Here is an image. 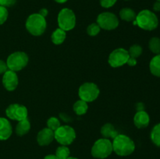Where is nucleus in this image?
<instances>
[{
	"label": "nucleus",
	"mask_w": 160,
	"mask_h": 159,
	"mask_svg": "<svg viewBox=\"0 0 160 159\" xmlns=\"http://www.w3.org/2000/svg\"><path fill=\"white\" fill-rule=\"evenodd\" d=\"M8 10L4 6H0V25L3 24L8 18Z\"/></svg>",
	"instance_id": "cd10ccee"
},
{
	"label": "nucleus",
	"mask_w": 160,
	"mask_h": 159,
	"mask_svg": "<svg viewBox=\"0 0 160 159\" xmlns=\"http://www.w3.org/2000/svg\"><path fill=\"white\" fill-rule=\"evenodd\" d=\"M112 150L119 156H128L135 150L134 142L129 137L118 134L112 142Z\"/></svg>",
	"instance_id": "f257e3e1"
},
{
	"label": "nucleus",
	"mask_w": 160,
	"mask_h": 159,
	"mask_svg": "<svg viewBox=\"0 0 160 159\" xmlns=\"http://www.w3.org/2000/svg\"><path fill=\"white\" fill-rule=\"evenodd\" d=\"M128 53H129L130 57L137 59L138 57H139L142 55V48L138 45H134L128 50Z\"/></svg>",
	"instance_id": "393cba45"
},
{
	"label": "nucleus",
	"mask_w": 160,
	"mask_h": 159,
	"mask_svg": "<svg viewBox=\"0 0 160 159\" xmlns=\"http://www.w3.org/2000/svg\"><path fill=\"white\" fill-rule=\"evenodd\" d=\"M150 117L148 114L144 111H139L136 112L134 117V123L138 128L147 127L149 124Z\"/></svg>",
	"instance_id": "2eb2a0df"
},
{
	"label": "nucleus",
	"mask_w": 160,
	"mask_h": 159,
	"mask_svg": "<svg viewBox=\"0 0 160 159\" xmlns=\"http://www.w3.org/2000/svg\"><path fill=\"white\" fill-rule=\"evenodd\" d=\"M99 93L100 90L98 86L94 83H84L80 87L78 90V95L81 100H83L87 103L96 100Z\"/></svg>",
	"instance_id": "6e6552de"
},
{
	"label": "nucleus",
	"mask_w": 160,
	"mask_h": 159,
	"mask_svg": "<svg viewBox=\"0 0 160 159\" xmlns=\"http://www.w3.org/2000/svg\"><path fill=\"white\" fill-rule=\"evenodd\" d=\"M29 58L23 51H16L9 55L6 60V65L9 70L13 72L20 71L28 65Z\"/></svg>",
	"instance_id": "39448f33"
},
{
	"label": "nucleus",
	"mask_w": 160,
	"mask_h": 159,
	"mask_svg": "<svg viewBox=\"0 0 160 159\" xmlns=\"http://www.w3.org/2000/svg\"><path fill=\"white\" fill-rule=\"evenodd\" d=\"M7 70L8 67L6 65V62L0 59V74H4Z\"/></svg>",
	"instance_id": "7c9ffc66"
},
{
	"label": "nucleus",
	"mask_w": 160,
	"mask_h": 159,
	"mask_svg": "<svg viewBox=\"0 0 160 159\" xmlns=\"http://www.w3.org/2000/svg\"><path fill=\"white\" fill-rule=\"evenodd\" d=\"M17 0H0V6L4 7H11L16 3Z\"/></svg>",
	"instance_id": "c756f323"
},
{
	"label": "nucleus",
	"mask_w": 160,
	"mask_h": 159,
	"mask_svg": "<svg viewBox=\"0 0 160 159\" xmlns=\"http://www.w3.org/2000/svg\"><path fill=\"white\" fill-rule=\"evenodd\" d=\"M157 1H159V2H160V0H157Z\"/></svg>",
	"instance_id": "ea45409f"
},
{
	"label": "nucleus",
	"mask_w": 160,
	"mask_h": 159,
	"mask_svg": "<svg viewBox=\"0 0 160 159\" xmlns=\"http://www.w3.org/2000/svg\"><path fill=\"white\" fill-rule=\"evenodd\" d=\"M153 10L156 12H159L160 11V2L156 1L153 5Z\"/></svg>",
	"instance_id": "72a5a7b5"
},
{
	"label": "nucleus",
	"mask_w": 160,
	"mask_h": 159,
	"mask_svg": "<svg viewBox=\"0 0 160 159\" xmlns=\"http://www.w3.org/2000/svg\"><path fill=\"white\" fill-rule=\"evenodd\" d=\"M66 159H78V158H77V157H68Z\"/></svg>",
	"instance_id": "58836bf2"
},
{
	"label": "nucleus",
	"mask_w": 160,
	"mask_h": 159,
	"mask_svg": "<svg viewBox=\"0 0 160 159\" xmlns=\"http://www.w3.org/2000/svg\"><path fill=\"white\" fill-rule=\"evenodd\" d=\"M30 129H31V123L27 118L18 122L17 126H16V133L20 137H22L28 133Z\"/></svg>",
	"instance_id": "dca6fc26"
},
{
	"label": "nucleus",
	"mask_w": 160,
	"mask_h": 159,
	"mask_svg": "<svg viewBox=\"0 0 160 159\" xmlns=\"http://www.w3.org/2000/svg\"><path fill=\"white\" fill-rule=\"evenodd\" d=\"M126 1H128V0H126Z\"/></svg>",
	"instance_id": "a19ab883"
},
{
	"label": "nucleus",
	"mask_w": 160,
	"mask_h": 159,
	"mask_svg": "<svg viewBox=\"0 0 160 159\" xmlns=\"http://www.w3.org/2000/svg\"><path fill=\"white\" fill-rule=\"evenodd\" d=\"M120 17L123 20L131 22L135 20L137 14L131 8H123L120 11Z\"/></svg>",
	"instance_id": "aec40b11"
},
{
	"label": "nucleus",
	"mask_w": 160,
	"mask_h": 159,
	"mask_svg": "<svg viewBox=\"0 0 160 159\" xmlns=\"http://www.w3.org/2000/svg\"><path fill=\"white\" fill-rule=\"evenodd\" d=\"M149 69L154 76L160 77V54L156 55L152 59L149 63Z\"/></svg>",
	"instance_id": "6ab92c4d"
},
{
	"label": "nucleus",
	"mask_w": 160,
	"mask_h": 159,
	"mask_svg": "<svg viewBox=\"0 0 160 159\" xmlns=\"http://www.w3.org/2000/svg\"><path fill=\"white\" fill-rule=\"evenodd\" d=\"M55 139L54 131L48 129V127L42 129L40 132L38 133L37 141L40 146H47L50 144L53 140Z\"/></svg>",
	"instance_id": "ddd939ff"
},
{
	"label": "nucleus",
	"mask_w": 160,
	"mask_h": 159,
	"mask_svg": "<svg viewBox=\"0 0 160 159\" xmlns=\"http://www.w3.org/2000/svg\"><path fill=\"white\" fill-rule=\"evenodd\" d=\"M70 149L67 147V146H62L59 147L56 151V156L59 159H66L68 157H70Z\"/></svg>",
	"instance_id": "b1692460"
},
{
	"label": "nucleus",
	"mask_w": 160,
	"mask_h": 159,
	"mask_svg": "<svg viewBox=\"0 0 160 159\" xmlns=\"http://www.w3.org/2000/svg\"><path fill=\"white\" fill-rule=\"evenodd\" d=\"M12 126L9 120L0 117V140H6L12 134Z\"/></svg>",
	"instance_id": "4468645a"
},
{
	"label": "nucleus",
	"mask_w": 160,
	"mask_h": 159,
	"mask_svg": "<svg viewBox=\"0 0 160 159\" xmlns=\"http://www.w3.org/2000/svg\"><path fill=\"white\" fill-rule=\"evenodd\" d=\"M101 133L104 137V138L106 139H114L119 134L111 123H106L101 128Z\"/></svg>",
	"instance_id": "f3484780"
},
{
	"label": "nucleus",
	"mask_w": 160,
	"mask_h": 159,
	"mask_svg": "<svg viewBox=\"0 0 160 159\" xmlns=\"http://www.w3.org/2000/svg\"><path fill=\"white\" fill-rule=\"evenodd\" d=\"M112 142L106 138L98 139L95 142L92 148V155L95 158L104 159L109 157L112 152Z\"/></svg>",
	"instance_id": "20e7f679"
},
{
	"label": "nucleus",
	"mask_w": 160,
	"mask_h": 159,
	"mask_svg": "<svg viewBox=\"0 0 160 159\" xmlns=\"http://www.w3.org/2000/svg\"><path fill=\"white\" fill-rule=\"evenodd\" d=\"M148 47L153 53L157 55L160 54V38L155 37L150 39Z\"/></svg>",
	"instance_id": "5701e85b"
},
{
	"label": "nucleus",
	"mask_w": 160,
	"mask_h": 159,
	"mask_svg": "<svg viewBox=\"0 0 160 159\" xmlns=\"http://www.w3.org/2000/svg\"><path fill=\"white\" fill-rule=\"evenodd\" d=\"M88 108V103L83 100H79L73 104V111L78 115H84L87 112Z\"/></svg>",
	"instance_id": "412c9836"
},
{
	"label": "nucleus",
	"mask_w": 160,
	"mask_h": 159,
	"mask_svg": "<svg viewBox=\"0 0 160 159\" xmlns=\"http://www.w3.org/2000/svg\"><path fill=\"white\" fill-rule=\"evenodd\" d=\"M18 76L16 72L9 70L3 74L2 84L5 88L9 91L15 90L18 86Z\"/></svg>",
	"instance_id": "f8f14e48"
},
{
	"label": "nucleus",
	"mask_w": 160,
	"mask_h": 159,
	"mask_svg": "<svg viewBox=\"0 0 160 159\" xmlns=\"http://www.w3.org/2000/svg\"><path fill=\"white\" fill-rule=\"evenodd\" d=\"M44 159H59L56 156V154H48V155H46Z\"/></svg>",
	"instance_id": "e433bc0d"
},
{
	"label": "nucleus",
	"mask_w": 160,
	"mask_h": 159,
	"mask_svg": "<svg viewBox=\"0 0 160 159\" xmlns=\"http://www.w3.org/2000/svg\"><path fill=\"white\" fill-rule=\"evenodd\" d=\"M38 13L40 14V15H42V17H46L47 16H48V9H45V8H43V9H40V11H39Z\"/></svg>",
	"instance_id": "f704fd0d"
},
{
	"label": "nucleus",
	"mask_w": 160,
	"mask_h": 159,
	"mask_svg": "<svg viewBox=\"0 0 160 159\" xmlns=\"http://www.w3.org/2000/svg\"><path fill=\"white\" fill-rule=\"evenodd\" d=\"M127 64L130 65V66H134V65H137V60H136V59H134V58L129 57L128 62H127Z\"/></svg>",
	"instance_id": "2f4dec72"
},
{
	"label": "nucleus",
	"mask_w": 160,
	"mask_h": 159,
	"mask_svg": "<svg viewBox=\"0 0 160 159\" xmlns=\"http://www.w3.org/2000/svg\"><path fill=\"white\" fill-rule=\"evenodd\" d=\"M100 4L103 8H110L113 6L117 2V0H99Z\"/></svg>",
	"instance_id": "c85d7f7f"
},
{
	"label": "nucleus",
	"mask_w": 160,
	"mask_h": 159,
	"mask_svg": "<svg viewBox=\"0 0 160 159\" xmlns=\"http://www.w3.org/2000/svg\"><path fill=\"white\" fill-rule=\"evenodd\" d=\"M97 23L100 28L112 31L116 29L119 25V20L117 16L110 12H102L97 17Z\"/></svg>",
	"instance_id": "1a4fd4ad"
},
{
	"label": "nucleus",
	"mask_w": 160,
	"mask_h": 159,
	"mask_svg": "<svg viewBox=\"0 0 160 159\" xmlns=\"http://www.w3.org/2000/svg\"><path fill=\"white\" fill-rule=\"evenodd\" d=\"M100 31H101V28H100V26H98V24L97 23H92L87 28L88 34L90 36H92V37L96 36L100 32Z\"/></svg>",
	"instance_id": "bb28decb"
},
{
	"label": "nucleus",
	"mask_w": 160,
	"mask_h": 159,
	"mask_svg": "<svg viewBox=\"0 0 160 159\" xmlns=\"http://www.w3.org/2000/svg\"><path fill=\"white\" fill-rule=\"evenodd\" d=\"M58 25L65 31H71L76 25V16L73 10L68 8L61 9L58 15Z\"/></svg>",
	"instance_id": "423d86ee"
},
{
	"label": "nucleus",
	"mask_w": 160,
	"mask_h": 159,
	"mask_svg": "<svg viewBox=\"0 0 160 159\" xmlns=\"http://www.w3.org/2000/svg\"><path fill=\"white\" fill-rule=\"evenodd\" d=\"M136 25L145 31H153L159 25V20L156 14L148 9H143L135 19Z\"/></svg>",
	"instance_id": "f03ea898"
},
{
	"label": "nucleus",
	"mask_w": 160,
	"mask_h": 159,
	"mask_svg": "<svg viewBox=\"0 0 160 159\" xmlns=\"http://www.w3.org/2000/svg\"><path fill=\"white\" fill-rule=\"evenodd\" d=\"M130 55L128 50L119 48L112 51L109 56L108 62L113 68H117L127 64Z\"/></svg>",
	"instance_id": "9d476101"
},
{
	"label": "nucleus",
	"mask_w": 160,
	"mask_h": 159,
	"mask_svg": "<svg viewBox=\"0 0 160 159\" xmlns=\"http://www.w3.org/2000/svg\"><path fill=\"white\" fill-rule=\"evenodd\" d=\"M60 126V122L56 117H51L47 121V126L48 129H52V131H56Z\"/></svg>",
	"instance_id": "a878e982"
},
{
	"label": "nucleus",
	"mask_w": 160,
	"mask_h": 159,
	"mask_svg": "<svg viewBox=\"0 0 160 159\" xmlns=\"http://www.w3.org/2000/svg\"><path fill=\"white\" fill-rule=\"evenodd\" d=\"M54 1L58 3H65L66 2H67L68 0H54Z\"/></svg>",
	"instance_id": "4c0bfd02"
},
{
	"label": "nucleus",
	"mask_w": 160,
	"mask_h": 159,
	"mask_svg": "<svg viewBox=\"0 0 160 159\" xmlns=\"http://www.w3.org/2000/svg\"><path fill=\"white\" fill-rule=\"evenodd\" d=\"M26 28L28 32L34 36H40L46 30L47 23L45 17L39 13H33L26 20Z\"/></svg>",
	"instance_id": "7ed1b4c3"
},
{
	"label": "nucleus",
	"mask_w": 160,
	"mask_h": 159,
	"mask_svg": "<svg viewBox=\"0 0 160 159\" xmlns=\"http://www.w3.org/2000/svg\"><path fill=\"white\" fill-rule=\"evenodd\" d=\"M136 108H137L138 112H139V111H144L145 110V105H144L143 103H138L136 104Z\"/></svg>",
	"instance_id": "c9c22d12"
},
{
	"label": "nucleus",
	"mask_w": 160,
	"mask_h": 159,
	"mask_svg": "<svg viewBox=\"0 0 160 159\" xmlns=\"http://www.w3.org/2000/svg\"><path fill=\"white\" fill-rule=\"evenodd\" d=\"M66 37H67L66 31L59 27L53 31L51 35V39L52 43L55 45H61L65 41Z\"/></svg>",
	"instance_id": "a211bd4d"
},
{
	"label": "nucleus",
	"mask_w": 160,
	"mask_h": 159,
	"mask_svg": "<svg viewBox=\"0 0 160 159\" xmlns=\"http://www.w3.org/2000/svg\"><path fill=\"white\" fill-rule=\"evenodd\" d=\"M55 139L61 145L67 146L71 144L76 138V132L73 127L70 126H60L54 131Z\"/></svg>",
	"instance_id": "0eeeda50"
},
{
	"label": "nucleus",
	"mask_w": 160,
	"mask_h": 159,
	"mask_svg": "<svg viewBox=\"0 0 160 159\" xmlns=\"http://www.w3.org/2000/svg\"><path fill=\"white\" fill-rule=\"evenodd\" d=\"M151 140L156 146L160 147V123L153 127L151 132Z\"/></svg>",
	"instance_id": "4be33fe9"
},
{
	"label": "nucleus",
	"mask_w": 160,
	"mask_h": 159,
	"mask_svg": "<svg viewBox=\"0 0 160 159\" xmlns=\"http://www.w3.org/2000/svg\"><path fill=\"white\" fill-rule=\"evenodd\" d=\"M59 116H60V118H62L63 121L65 122H67V123H69V122H71L72 121V118H70V116H68V115H65V114L62 113V114H59Z\"/></svg>",
	"instance_id": "473e14b6"
},
{
	"label": "nucleus",
	"mask_w": 160,
	"mask_h": 159,
	"mask_svg": "<svg viewBox=\"0 0 160 159\" xmlns=\"http://www.w3.org/2000/svg\"><path fill=\"white\" fill-rule=\"evenodd\" d=\"M6 115L10 119L19 122L28 118V112L25 106L19 104H12L6 108Z\"/></svg>",
	"instance_id": "9b49d317"
}]
</instances>
